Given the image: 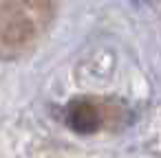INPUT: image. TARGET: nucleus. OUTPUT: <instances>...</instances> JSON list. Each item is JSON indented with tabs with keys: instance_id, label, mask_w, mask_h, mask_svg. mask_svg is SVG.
I'll use <instances>...</instances> for the list:
<instances>
[{
	"instance_id": "f257e3e1",
	"label": "nucleus",
	"mask_w": 161,
	"mask_h": 158,
	"mask_svg": "<svg viewBox=\"0 0 161 158\" xmlns=\"http://www.w3.org/2000/svg\"><path fill=\"white\" fill-rule=\"evenodd\" d=\"M69 123L75 132L80 134H91L97 130L99 125V112L95 105L86 103V101H80V103H73L71 112H69Z\"/></svg>"
}]
</instances>
